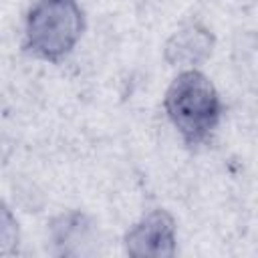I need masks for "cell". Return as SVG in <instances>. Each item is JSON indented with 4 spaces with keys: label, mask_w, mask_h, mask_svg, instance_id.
Returning a JSON list of instances; mask_svg holds the SVG:
<instances>
[{
    "label": "cell",
    "mask_w": 258,
    "mask_h": 258,
    "mask_svg": "<svg viewBox=\"0 0 258 258\" xmlns=\"http://www.w3.org/2000/svg\"><path fill=\"white\" fill-rule=\"evenodd\" d=\"M163 107L187 145L206 143L218 129L224 113L220 93L198 69H183L171 81Z\"/></svg>",
    "instance_id": "cell-1"
},
{
    "label": "cell",
    "mask_w": 258,
    "mask_h": 258,
    "mask_svg": "<svg viewBox=\"0 0 258 258\" xmlns=\"http://www.w3.org/2000/svg\"><path fill=\"white\" fill-rule=\"evenodd\" d=\"M85 30L77 0H36L24 22V46L36 58L58 62L73 52Z\"/></svg>",
    "instance_id": "cell-2"
},
{
    "label": "cell",
    "mask_w": 258,
    "mask_h": 258,
    "mask_svg": "<svg viewBox=\"0 0 258 258\" xmlns=\"http://www.w3.org/2000/svg\"><path fill=\"white\" fill-rule=\"evenodd\" d=\"M175 240V220L165 210H153L129 228L125 234V250L131 256H173Z\"/></svg>",
    "instance_id": "cell-3"
},
{
    "label": "cell",
    "mask_w": 258,
    "mask_h": 258,
    "mask_svg": "<svg viewBox=\"0 0 258 258\" xmlns=\"http://www.w3.org/2000/svg\"><path fill=\"white\" fill-rule=\"evenodd\" d=\"M212 52V34L200 24H187L179 32H175L167 46L165 56L173 64H185L194 69Z\"/></svg>",
    "instance_id": "cell-4"
}]
</instances>
